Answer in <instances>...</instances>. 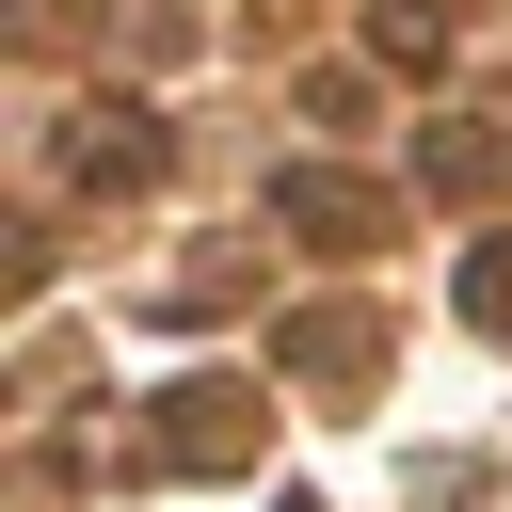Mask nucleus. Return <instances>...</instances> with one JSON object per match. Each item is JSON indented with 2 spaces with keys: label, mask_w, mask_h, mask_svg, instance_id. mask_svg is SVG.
<instances>
[{
  "label": "nucleus",
  "mask_w": 512,
  "mask_h": 512,
  "mask_svg": "<svg viewBox=\"0 0 512 512\" xmlns=\"http://www.w3.org/2000/svg\"><path fill=\"white\" fill-rule=\"evenodd\" d=\"M144 464H256V384H176L144 416Z\"/></svg>",
  "instance_id": "nucleus-1"
},
{
  "label": "nucleus",
  "mask_w": 512,
  "mask_h": 512,
  "mask_svg": "<svg viewBox=\"0 0 512 512\" xmlns=\"http://www.w3.org/2000/svg\"><path fill=\"white\" fill-rule=\"evenodd\" d=\"M272 352H288L304 384H352V368H384V320H368V304H304Z\"/></svg>",
  "instance_id": "nucleus-2"
},
{
  "label": "nucleus",
  "mask_w": 512,
  "mask_h": 512,
  "mask_svg": "<svg viewBox=\"0 0 512 512\" xmlns=\"http://www.w3.org/2000/svg\"><path fill=\"white\" fill-rule=\"evenodd\" d=\"M272 224H288V240H384V192H352V176H272Z\"/></svg>",
  "instance_id": "nucleus-3"
},
{
  "label": "nucleus",
  "mask_w": 512,
  "mask_h": 512,
  "mask_svg": "<svg viewBox=\"0 0 512 512\" xmlns=\"http://www.w3.org/2000/svg\"><path fill=\"white\" fill-rule=\"evenodd\" d=\"M80 176H96V192H144V176H160V112H96V128H80Z\"/></svg>",
  "instance_id": "nucleus-4"
},
{
  "label": "nucleus",
  "mask_w": 512,
  "mask_h": 512,
  "mask_svg": "<svg viewBox=\"0 0 512 512\" xmlns=\"http://www.w3.org/2000/svg\"><path fill=\"white\" fill-rule=\"evenodd\" d=\"M432 192H512V128H432Z\"/></svg>",
  "instance_id": "nucleus-5"
},
{
  "label": "nucleus",
  "mask_w": 512,
  "mask_h": 512,
  "mask_svg": "<svg viewBox=\"0 0 512 512\" xmlns=\"http://www.w3.org/2000/svg\"><path fill=\"white\" fill-rule=\"evenodd\" d=\"M368 48H384V64H448V16H432V0H384Z\"/></svg>",
  "instance_id": "nucleus-6"
},
{
  "label": "nucleus",
  "mask_w": 512,
  "mask_h": 512,
  "mask_svg": "<svg viewBox=\"0 0 512 512\" xmlns=\"http://www.w3.org/2000/svg\"><path fill=\"white\" fill-rule=\"evenodd\" d=\"M464 320H480V336H512V224L464 256Z\"/></svg>",
  "instance_id": "nucleus-7"
},
{
  "label": "nucleus",
  "mask_w": 512,
  "mask_h": 512,
  "mask_svg": "<svg viewBox=\"0 0 512 512\" xmlns=\"http://www.w3.org/2000/svg\"><path fill=\"white\" fill-rule=\"evenodd\" d=\"M272 512H320V496H272Z\"/></svg>",
  "instance_id": "nucleus-8"
}]
</instances>
